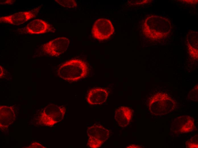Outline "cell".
Segmentation results:
<instances>
[{
    "label": "cell",
    "instance_id": "cell-1",
    "mask_svg": "<svg viewBox=\"0 0 198 148\" xmlns=\"http://www.w3.org/2000/svg\"><path fill=\"white\" fill-rule=\"evenodd\" d=\"M88 68L87 63L80 59H70L62 63L58 74L61 78L69 82L77 81L87 76Z\"/></svg>",
    "mask_w": 198,
    "mask_h": 148
},
{
    "label": "cell",
    "instance_id": "cell-2",
    "mask_svg": "<svg viewBox=\"0 0 198 148\" xmlns=\"http://www.w3.org/2000/svg\"><path fill=\"white\" fill-rule=\"evenodd\" d=\"M66 111V108L63 106L48 104L42 112L40 121L42 125L52 126L63 120Z\"/></svg>",
    "mask_w": 198,
    "mask_h": 148
},
{
    "label": "cell",
    "instance_id": "cell-3",
    "mask_svg": "<svg viewBox=\"0 0 198 148\" xmlns=\"http://www.w3.org/2000/svg\"><path fill=\"white\" fill-rule=\"evenodd\" d=\"M88 147L91 148L100 147L108 139L109 130L100 124H96L87 129Z\"/></svg>",
    "mask_w": 198,
    "mask_h": 148
},
{
    "label": "cell",
    "instance_id": "cell-4",
    "mask_svg": "<svg viewBox=\"0 0 198 148\" xmlns=\"http://www.w3.org/2000/svg\"><path fill=\"white\" fill-rule=\"evenodd\" d=\"M69 44V40L68 38L60 37L42 45V50L45 54L53 57H57L66 51Z\"/></svg>",
    "mask_w": 198,
    "mask_h": 148
},
{
    "label": "cell",
    "instance_id": "cell-5",
    "mask_svg": "<svg viewBox=\"0 0 198 148\" xmlns=\"http://www.w3.org/2000/svg\"><path fill=\"white\" fill-rule=\"evenodd\" d=\"M114 28L111 21L105 18L97 20L94 23L92 34L96 39L100 40H107L113 34Z\"/></svg>",
    "mask_w": 198,
    "mask_h": 148
},
{
    "label": "cell",
    "instance_id": "cell-6",
    "mask_svg": "<svg viewBox=\"0 0 198 148\" xmlns=\"http://www.w3.org/2000/svg\"><path fill=\"white\" fill-rule=\"evenodd\" d=\"M39 8L31 11L20 12L8 16L0 17V22L18 25L23 24L36 17L39 12Z\"/></svg>",
    "mask_w": 198,
    "mask_h": 148
},
{
    "label": "cell",
    "instance_id": "cell-7",
    "mask_svg": "<svg viewBox=\"0 0 198 148\" xmlns=\"http://www.w3.org/2000/svg\"><path fill=\"white\" fill-rule=\"evenodd\" d=\"M109 92L106 88L97 87L89 91L86 97L88 103L91 105H101L106 100Z\"/></svg>",
    "mask_w": 198,
    "mask_h": 148
},
{
    "label": "cell",
    "instance_id": "cell-8",
    "mask_svg": "<svg viewBox=\"0 0 198 148\" xmlns=\"http://www.w3.org/2000/svg\"><path fill=\"white\" fill-rule=\"evenodd\" d=\"M52 26L45 21L36 19L30 22L25 28L26 33L41 34L52 31Z\"/></svg>",
    "mask_w": 198,
    "mask_h": 148
},
{
    "label": "cell",
    "instance_id": "cell-9",
    "mask_svg": "<svg viewBox=\"0 0 198 148\" xmlns=\"http://www.w3.org/2000/svg\"><path fill=\"white\" fill-rule=\"evenodd\" d=\"M172 125V127L174 131L181 133L191 131L194 126L193 119L187 116H180L175 119Z\"/></svg>",
    "mask_w": 198,
    "mask_h": 148
},
{
    "label": "cell",
    "instance_id": "cell-10",
    "mask_svg": "<svg viewBox=\"0 0 198 148\" xmlns=\"http://www.w3.org/2000/svg\"><path fill=\"white\" fill-rule=\"evenodd\" d=\"M132 115L133 111L131 108L126 106H121L116 110L115 119L120 126L125 127L131 122Z\"/></svg>",
    "mask_w": 198,
    "mask_h": 148
},
{
    "label": "cell",
    "instance_id": "cell-11",
    "mask_svg": "<svg viewBox=\"0 0 198 148\" xmlns=\"http://www.w3.org/2000/svg\"><path fill=\"white\" fill-rule=\"evenodd\" d=\"M13 110L11 107L0 106V126L6 127L11 124L14 119Z\"/></svg>",
    "mask_w": 198,
    "mask_h": 148
},
{
    "label": "cell",
    "instance_id": "cell-12",
    "mask_svg": "<svg viewBox=\"0 0 198 148\" xmlns=\"http://www.w3.org/2000/svg\"><path fill=\"white\" fill-rule=\"evenodd\" d=\"M55 1L61 6L69 9L74 8L77 6L74 0H55Z\"/></svg>",
    "mask_w": 198,
    "mask_h": 148
},
{
    "label": "cell",
    "instance_id": "cell-13",
    "mask_svg": "<svg viewBox=\"0 0 198 148\" xmlns=\"http://www.w3.org/2000/svg\"><path fill=\"white\" fill-rule=\"evenodd\" d=\"M186 145L189 148H198L197 137L195 138V137H192L190 140L187 141Z\"/></svg>",
    "mask_w": 198,
    "mask_h": 148
},
{
    "label": "cell",
    "instance_id": "cell-14",
    "mask_svg": "<svg viewBox=\"0 0 198 148\" xmlns=\"http://www.w3.org/2000/svg\"><path fill=\"white\" fill-rule=\"evenodd\" d=\"M28 148H45L44 146L41 145L40 144L36 142L32 143Z\"/></svg>",
    "mask_w": 198,
    "mask_h": 148
},
{
    "label": "cell",
    "instance_id": "cell-15",
    "mask_svg": "<svg viewBox=\"0 0 198 148\" xmlns=\"http://www.w3.org/2000/svg\"><path fill=\"white\" fill-rule=\"evenodd\" d=\"M142 147L140 145H136L133 144L129 145L125 147V148H141Z\"/></svg>",
    "mask_w": 198,
    "mask_h": 148
}]
</instances>
